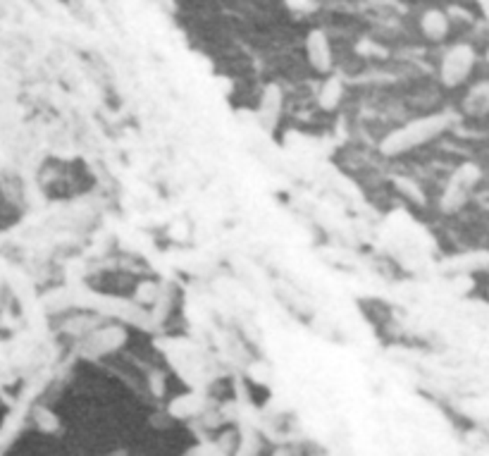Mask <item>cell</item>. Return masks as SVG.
Instances as JSON below:
<instances>
[{"instance_id":"4","label":"cell","mask_w":489,"mask_h":456,"mask_svg":"<svg viewBox=\"0 0 489 456\" xmlns=\"http://www.w3.org/2000/svg\"><path fill=\"white\" fill-rule=\"evenodd\" d=\"M323 103L325 106H332V103L336 101V98H339V94H341V84H339V79H329L327 84H325V89H323Z\"/></svg>"},{"instance_id":"1","label":"cell","mask_w":489,"mask_h":456,"mask_svg":"<svg viewBox=\"0 0 489 456\" xmlns=\"http://www.w3.org/2000/svg\"><path fill=\"white\" fill-rule=\"evenodd\" d=\"M470 65H473V53H470V48H465V45H458V48H453L449 55H446L444 60V82L446 84H458L461 79L468 74Z\"/></svg>"},{"instance_id":"6","label":"cell","mask_w":489,"mask_h":456,"mask_svg":"<svg viewBox=\"0 0 489 456\" xmlns=\"http://www.w3.org/2000/svg\"><path fill=\"white\" fill-rule=\"evenodd\" d=\"M480 3V8H482V13H485L489 17V0H477Z\"/></svg>"},{"instance_id":"2","label":"cell","mask_w":489,"mask_h":456,"mask_svg":"<svg viewBox=\"0 0 489 456\" xmlns=\"http://www.w3.org/2000/svg\"><path fill=\"white\" fill-rule=\"evenodd\" d=\"M308 57H311L313 67L320 69V72H327L332 65V53H329V43L327 36L323 31H313L308 36Z\"/></svg>"},{"instance_id":"3","label":"cell","mask_w":489,"mask_h":456,"mask_svg":"<svg viewBox=\"0 0 489 456\" xmlns=\"http://www.w3.org/2000/svg\"><path fill=\"white\" fill-rule=\"evenodd\" d=\"M446 29H449V22H446L444 13H439V10H430V13H425L423 31L427 34L430 38H441L446 34Z\"/></svg>"},{"instance_id":"5","label":"cell","mask_w":489,"mask_h":456,"mask_svg":"<svg viewBox=\"0 0 489 456\" xmlns=\"http://www.w3.org/2000/svg\"><path fill=\"white\" fill-rule=\"evenodd\" d=\"M284 3H287L291 10H301V13H304V10H311L313 5H316V0H284Z\"/></svg>"}]
</instances>
